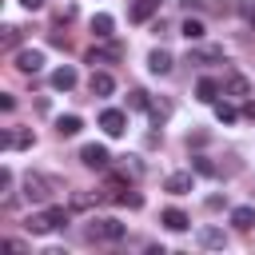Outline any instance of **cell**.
Listing matches in <instances>:
<instances>
[{
    "label": "cell",
    "instance_id": "obj_1",
    "mask_svg": "<svg viewBox=\"0 0 255 255\" xmlns=\"http://www.w3.org/2000/svg\"><path fill=\"white\" fill-rule=\"evenodd\" d=\"M68 223V211L64 207H48V211H40V215H28L24 219V231L28 235H48V231H56V227H64Z\"/></svg>",
    "mask_w": 255,
    "mask_h": 255
},
{
    "label": "cell",
    "instance_id": "obj_2",
    "mask_svg": "<svg viewBox=\"0 0 255 255\" xmlns=\"http://www.w3.org/2000/svg\"><path fill=\"white\" fill-rule=\"evenodd\" d=\"M56 191V179L52 175H40V171H28L24 175V199L28 203H48Z\"/></svg>",
    "mask_w": 255,
    "mask_h": 255
},
{
    "label": "cell",
    "instance_id": "obj_3",
    "mask_svg": "<svg viewBox=\"0 0 255 255\" xmlns=\"http://www.w3.org/2000/svg\"><path fill=\"white\" fill-rule=\"evenodd\" d=\"M124 231H128V227H124L120 219H112V215H104V219H92V223H88V239H92V243H120V239H124Z\"/></svg>",
    "mask_w": 255,
    "mask_h": 255
},
{
    "label": "cell",
    "instance_id": "obj_4",
    "mask_svg": "<svg viewBox=\"0 0 255 255\" xmlns=\"http://www.w3.org/2000/svg\"><path fill=\"white\" fill-rule=\"evenodd\" d=\"M80 163H84V167H96V171H108V167H112V155H108L104 143H84V147H80Z\"/></svg>",
    "mask_w": 255,
    "mask_h": 255
},
{
    "label": "cell",
    "instance_id": "obj_5",
    "mask_svg": "<svg viewBox=\"0 0 255 255\" xmlns=\"http://www.w3.org/2000/svg\"><path fill=\"white\" fill-rule=\"evenodd\" d=\"M100 128H104V135L116 139V135L128 131V116H124L120 108H104V112H100Z\"/></svg>",
    "mask_w": 255,
    "mask_h": 255
},
{
    "label": "cell",
    "instance_id": "obj_6",
    "mask_svg": "<svg viewBox=\"0 0 255 255\" xmlns=\"http://www.w3.org/2000/svg\"><path fill=\"white\" fill-rule=\"evenodd\" d=\"M40 68H44V52H40V48H20V52H16V72L36 76Z\"/></svg>",
    "mask_w": 255,
    "mask_h": 255
},
{
    "label": "cell",
    "instance_id": "obj_7",
    "mask_svg": "<svg viewBox=\"0 0 255 255\" xmlns=\"http://www.w3.org/2000/svg\"><path fill=\"white\" fill-rule=\"evenodd\" d=\"M223 96H231V100H247V96H251V80H247L243 72H231V76L223 80Z\"/></svg>",
    "mask_w": 255,
    "mask_h": 255
},
{
    "label": "cell",
    "instance_id": "obj_8",
    "mask_svg": "<svg viewBox=\"0 0 255 255\" xmlns=\"http://www.w3.org/2000/svg\"><path fill=\"white\" fill-rule=\"evenodd\" d=\"M32 143H36L32 128H16V131H4V135H0V147H4V151H12V147H32Z\"/></svg>",
    "mask_w": 255,
    "mask_h": 255
},
{
    "label": "cell",
    "instance_id": "obj_9",
    "mask_svg": "<svg viewBox=\"0 0 255 255\" xmlns=\"http://www.w3.org/2000/svg\"><path fill=\"white\" fill-rule=\"evenodd\" d=\"M120 56H124V44H116V40H108L104 48H92V52H88V64L96 68V64H108V60H120Z\"/></svg>",
    "mask_w": 255,
    "mask_h": 255
},
{
    "label": "cell",
    "instance_id": "obj_10",
    "mask_svg": "<svg viewBox=\"0 0 255 255\" xmlns=\"http://www.w3.org/2000/svg\"><path fill=\"white\" fill-rule=\"evenodd\" d=\"M48 84H52L56 92H72V88H76V68H72V64H60V68L48 76Z\"/></svg>",
    "mask_w": 255,
    "mask_h": 255
},
{
    "label": "cell",
    "instance_id": "obj_11",
    "mask_svg": "<svg viewBox=\"0 0 255 255\" xmlns=\"http://www.w3.org/2000/svg\"><path fill=\"white\" fill-rule=\"evenodd\" d=\"M88 92H92V96H100V100H104V96H112V92H116V80H112V72H96V68H92Z\"/></svg>",
    "mask_w": 255,
    "mask_h": 255
},
{
    "label": "cell",
    "instance_id": "obj_12",
    "mask_svg": "<svg viewBox=\"0 0 255 255\" xmlns=\"http://www.w3.org/2000/svg\"><path fill=\"white\" fill-rule=\"evenodd\" d=\"M159 4H163V0H135V4L128 8V16H131L135 24H147V20L159 12Z\"/></svg>",
    "mask_w": 255,
    "mask_h": 255
},
{
    "label": "cell",
    "instance_id": "obj_13",
    "mask_svg": "<svg viewBox=\"0 0 255 255\" xmlns=\"http://www.w3.org/2000/svg\"><path fill=\"white\" fill-rule=\"evenodd\" d=\"M219 92H223V88H219V80H211V76H203V80L195 84V100H203V104H215Z\"/></svg>",
    "mask_w": 255,
    "mask_h": 255
},
{
    "label": "cell",
    "instance_id": "obj_14",
    "mask_svg": "<svg viewBox=\"0 0 255 255\" xmlns=\"http://www.w3.org/2000/svg\"><path fill=\"white\" fill-rule=\"evenodd\" d=\"M163 187H167L171 195H187V191H191V171H171V175L163 179Z\"/></svg>",
    "mask_w": 255,
    "mask_h": 255
},
{
    "label": "cell",
    "instance_id": "obj_15",
    "mask_svg": "<svg viewBox=\"0 0 255 255\" xmlns=\"http://www.w3.org/2000/svg\"><path fill=\"white\" fill-rule=\"evenodd\" d=\"M199 247H207V251H223V247H227V235H223L219 227H203V231H199Z\"/></svg>",
    "mask_w": 255,
    "mask_h": 255
},
{
    "label": "cell",
    "instance_id": "obj_16",
    "mask_svg": "<svg viewBox=\"0 0 255 255\" xmlns=\"http://www.w3.org/2000/svg\"><path fill=\"white\" fill-rule=\"evenodd\" d=\"M147 68H151L155 76H167V72H171V52H167V48H155V52L147 56Z\"/></svg>",
    "mask_w": 255,
    "mask_h": 255
},
{
    "label": "cell",
    "instance_id": "obj_17",
    "mask_svg": "<svg viewBox=\"0 0 255 255\" xmlns=\"http://www.w3.org/2000/svg\"><path fill=\"white\" fill-rule=\"evenodd\" d=\"M159 219H163V227H167V231H187V227H191V219H187L179 207H167Z\"/></svg>",
    "mask_w": 255,
    "mask_h": 255
},
{
    "label": "cell",
    "instance_id": "obj_18",
    "mask_svg": "<svg viewBox=\"0 0 255 255\" xmlns=\"http://www.w3.org/2000/svg\"><path fill=\"white\" fill-rule=\"evenodd\" d=\"M112 28H116V20H112L108 12L92 16V36H96V40H112Z\"/></svg>",
    "mask_w": 255,
    "mask_h": 255
},
{
    "label": "cell",
    "instance_id": "obj_19",
    "mask_svg": "<svg viewBox=\"0 0 255 255\" xmlns=\"http://www.w3.org/2000/svg\"><path fill=\"white\" fill-rule=\"evenodd\" d=\"M179 36H187L191 44H199V40L207 36V28H203V20H199V16H187V20H183V28H179Z\"/></svg>",
    "mask_w": 255,
    "mask_h": 255
},
{
    "label": "cell",
    "instance_id": "obj_20",
    "mask_svg": "<svg viewBox=\"0 0 255 255\" xmlns=\"http://www.w3.org/2000/svg\"><path fill=\"white\" fill-rule=\"evenodd\" d=\"M80 128H84V120H80V116H60V120H56V135H60V139L80 135Z\"/></svg>",
    "mask_w": 255,
    "mask_h": 255
},
{
    "label": "cell",
    "instance_id": "obj_21",
    "mask_svg": "<svg viewBox=\"0 0 255 255\" xmlns=\"http://www.w3.org/2000/svg\"><path fill=\"white\" fill-rule=\"evenodd\" d=\"M187 60L191 64H215V60H223V48H191Z\"/></svg>",
    "mask_w": 255,
    "mask_h": 255
},
{
    "label": "cell",
    "instance_id": "obj_22",
    "mask_svg": "<svg viewBox=\"0 0 255 255\" xmlns=\"http://www.w3.org/2000/svg\"><path fill=\"white\" fill-rule=\"evenodd\" d=\"M231 223H235L239 231H251V227H255V207H235V211H231Z\"/></svg>",
    "mask_w": 255,
    "mask_h": 255
},
{
    "label": "cell",
    "instance_id": "obj_23",
    "mask_svg": "<svg viewBox=\"0 0 255 255\" xmlns=\"http://www.w3.org/2000/svg\"><path fill=\"white\" fill-rule=\"evenodd\" d=\"M147 116H151L155 124H163V120L171 116V104H167V100H151V104H147Z\"/></svg>",
    "mask_w": 255,
    "mask_h": 255
},
{
    "label": "cell",
    "instance_id": "obj_24",
    "mask_svg": "<svg viewBox=\"0 0 255 255\" xmlns=\"http://www.w3.org/2000/svg\"><path fill=\"white\" fill-rule=\"evenodd\" d=\"M215 120H219V124H235V120H239V112H235L227 100H215Z\"/></svg>",
    "mask_w": 255,
    "mask_h": 255
},
{
    "label": "cell",
    "instance_id": "obj_25",
    "mask_svg": "<svg viewBox=\"0 0 255 255\" xmlns=\"http://www.w3.org/2000/svg\"><path fill=\"white\" fill-rule=\"evenodd\" d=\"M112 203H124V207H131V211H135V207H143V195H139V191H131V187H124Z\"/></svg>",
    "mask_w": 255,
    "mask_h": 255
},
{
    "label": "cell",
    "instance_id": "obj_26",
    "mask_svg": "<svg viewBox=\"0 0 255 255\" xmlns=\"http://www.w3.org/2000/svg\"><path fill=\"white\" fill-rule=\"evenodd\" d=\"M147 104H151V100H147V92H143V88H131V92H128V108L147 112Z\"/></svg>",
    "mask_w": 255,
    "mask_h": 255
},
{
    "label": "cell",
    "instance_id": "obj_27",
    "mask_svg": "<svg viewBox=\"0 0 255 255\" xmlns=\"http://www.w3.org/2000/svg\"><path fill=\"white\" fill-rule=\"evenodd\" d=\"M120 175H131V179H139V175H143V163H139L135 155H124V171H120Z\"/></svg>",
    "mask_w": 255,
    "mask_h": 255
},
{
    "label": "cell",
    "instance_id": "obj_28",
    "mask_svg": "<svg viewBox=\"0 0 255 255\" xmlns=\"http://www.w3.org/2000/svg\"><path fill=\"white\" fill-rule=\"evenodd\" d=\"M191 167H195L199 175H219V167H215L211 159H203V155H195V159H191Z\"/></svg>",
    "mask_w": 255,
    "mask_h": 255
},
{
    "label": "cell",
    "instance_id": "obj_29",
    "mask_svg": "<svg viewBox=\"0 0 255 255\" xmlns=\"http://www.w3.org/2000/svg\"><path fill=\"white\" fill-rule=\"evenodd\" d=\"M0 44H4V48H16V44H20V28H12V24H8V28H4V36H0Z\"/></svg>",
    "mask_w": 255,
    "mask_h": 255
},
{
    "label": "cell",
    "instance_id": "obj_30",
    "mask_svg": "<svg viewBox=\"0 0 255 255\" xmlns=\"http://www.w3.org/2000/svg\"><path fill=\"white\" fill-rule=\"evenodd\" d=\"M12 108H16V100H12L8 92H4V96H0V112H12Z\"/></svg>",
    "mask_w": 255,
    "mask_h": 255
},
{
    "label": "cell",
    "instance_id": "obj_31",
    "mask_svg": "<svg viewBox=\"0 0 255 255\" xmlns=\"http://www.w3.org/2000/svg\"><path fill=\"white\" fill-rule=\"evenodd\" d=\"M20 8H28V12H40V8H44V0H20Z\"/></svg>",
    "mask_w": 255,
    "mask_h": 255
},
{
    "label": "cell",
    "instance_id": "obj_32",
    "mask_svg": "<svg viewBox=\"0 0 255 255\" xmlns=\"http://www.w3.org/2000/svg\"><path fill=\"white\" fill-rule=\"evenodd\" d=\"M243 116H247V120H255V100H247V104H243Z\"/></svg>",
    "mask_w": 255,
    "mask_h": 255
}]
</instances>
